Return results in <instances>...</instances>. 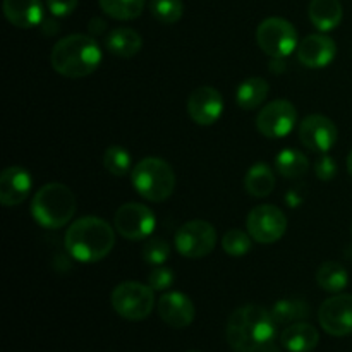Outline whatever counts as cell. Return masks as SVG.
Instances as JSON below:
<instances>
[{
  "label": "cell",
  "mask_w": 352,
  "mask_h": 352,
  "mask_svg": "<svg viewBox=\"0 0 352 352\" xmlns=\"http://www.w3.org/2000/svg\"><path fill=\"white\" fill-rule=\"evenodd\" d=\"M308 16L316 30L332 31L342 23L344 9L339 0H311L308 7Z\"/></svg>",
  "instance_id": "cell-20"
},
{
  "label": "cell",
  "mask_w": 352,
  "mask_h": 352,
  "mask_svg": "<svg viewBox=\"0 0 352 352\" xmlns=\"http://www.w3.org/2000/svg\"><path fill=\"white\" fill-rule=\"evenodd\" d=\"M110 305L120 318L141 322L148 318L155 308L153 289L136 280L120 282L110 294Z\"/></svg>",
  "instance_id": "cell-6"
},
{
  "label": "cell",
  "mask_w": 352,
  "mask_h": 352,
  "mask_svg": "<svg viewBox=\"0 0 352 352\" xmlns=\"http://www.w3.org/2000/svg\"><path fill=\"white\" fill-rule=\"evenodd\" d=\"M347 170H349V174L352 177V150L349 151V155H347Z\"/></svg>",
  "instance_id": "cell-37"
},
{
  "label": "cell",
  "mask_w": 352,
  "mask_h": 352,
  "mask_svg": "<svg viewBox=\"0 0 352 352\" xmlns=\"http://www.w3.org/2000/svg\"><path fill=\"white\" fill-rule=\"evenodd\" d=\"M322 329L332 337H346L352 333V294H339L325 299L318 309Z\"/></svg>",
  "instance_id": "cell-12"
},
{
  "label": "cell",
  "mask_w": 352,
  "mask_h": 352,
  "mask_svg": "<svg viewBox=\"0 0 352 352\" xmlns=\"http://www.w3.org/2000/svg\"><path fill=\"white\" fill-rule=\"evenodd\" d=\"M157 226V217L143 203H124L113 217V227L127 241H143L151 236Z\"/></svg>",
  "instance_id": "cell-10"
},
{
  "label": "cell",
  "mask_w": 352,
  "mask_h": 352,
  "mask_svg": "<svg viewBox=\"0 0 352 352\" xmlns=\"http://www.w3.org/2000/svg\"><path fill=\"white\" fill-rule=\"evenodd\" d=\"M275 320L267 308L246 305L227 320L226 339L236 352H258L275 337Z\"/></svg>",
  "instance_id": "cell-1"
},
{
  "label": "cell",
  "mask_w": 352,
  "mask_h": 352,
  "mask_svg": "<svg viewBox=\"0 0 352 352\" xmlns=\"http://www.w3.org/2000/svg\"><path fill=\"white\" fill-rule=\"evenodd\" d=\"M337 172H339V165H337L336 158L330 157V155L322 153V157L316 160L315 164V175L320 181H332L336 179Z\"/></svg>",
  "instance_id": "cell-33"
},
{
  "label": "cell",
  "mask_w": 352,
  "mask_h": 352,
  "mask_svg": "<svg viewBox=\"0 0 352 352\" xmlns=\"http://www.w3.org/2000/svg\"><path fill=\"white\" fill-rule=\"evenodd\" d=\"M270 313L277 325H292L305 322L311 313V308L305 299H280L272 306Z\"/></svg>",
  "instance_id": "cell-24"
},
{
  "label": "cell",
  "mask_w": 352,
  "mask_h": 352,
  "mask_svg": "<svg viewBox=\"0 0 352 352\" xmlns=\"http://www.w3.org/2000/svg\"><path fill=\"white\" fill-rule=\"evenodd\" d=\"M131 165H133L131 153L119 144H112L103 153V167L109 174L116 175V177H124V175L129 174Z\"/></svg>",
  "instance_id": "cell-28"
},
{
  "label": "cell",
  "mask_w": 352,
  "mask_h": 352,
  "mask_svg": "<svg viewBox=\"0 0 352 352\" xmlns=\"http://www.w3.org/2000/svg\"><path fill=\"white\" fill-rule=\"evenodd\" d=\"M150 12L158 23L174 24L181 21L184 14V3L182 0H151Z\"/></svg>",
  "instance_id": "cell-30"
},
{
  "label": "cell",
  "mask_w": 352,
  "mask_h": 352,
  "mask_svg": "<svg viewBox=\"0 0 352 352\" xmlns=\"http://www.w3.org/2000/svg\"><path fill=\"white\" fill-rule=\"evenodd\" d=\"M320 342L318 330L306 322H298L289 325L282 332L280 344L289 352H311Z\"/></svg>",
  "instance_id": "cell-19"
},
{
  "label": "cell",
  "mask_w": 352,
  "mask_h": 352,
  "mask_svg": "<svg viewBox=\"0 0 352 352\" xmlns=\"http://www.w3.org/2000/svg\"><path fill=\"white\" fill-rule=\"evenodd\" d=\"M64 244L67 253L81 263H96L110 254L116 246V230L100 217H82L65 230Z\"/></svg>",
  "instance_id": "cell-2"
},
{
  "label": "cell",
  "mask_w": 352,
  "mask_h": 352,
  "mask_svg": "<svg viewBox=\"0 0 352 352\" xmlns=\"http://www.w3.org/2000/svg\"><path fill=\"white\" fill-rule=\"evenodd\" d=\"M141 256L148 265L160 267L170 258V244L162 237H148L141 250Z\"/></svg>",
  "instance_id": "cell-31"
},
{
  "label": "cell",
  "mask_w": 352,
  "mask_h": 352,
  "mask_svg": "<svg viewBox=\"0 0 352 352\" xmlns=\"http://www.w3.org/2000/svg\"><path fill=\"white\" fill-rule=\"evenodd\" d=\"M275 168L284 177L298 179L308 174L309 160L301 151L294 150V148H287V150H282L275 157Z\"/></svg>",
  "instance_id": "cell-26"
},
{
  "label": "cell",
  "mask_w": 352,
  "mask_h": 352,
  "mask_svg": "<svg viewBox=\"0 0 352 352\" xmlns=\"http://www.w3.org/2000/svg\"><path fill=\"white\" fill-rule=\"evenodd\" d=\"M33 188L30 170L19 165H10L0 174V203L7 208L24 203Z\"/></svg>",
  "instance_id": "cell-16"
},
{
  "label": "cell",
  "mask_w": 352,
  "mask_h": 352,
  "mask_svg": "<svg viewBox=\"0 0 352 352\" xmlns=\"http://www.w3.org/2000/svg\"><path fill=\"white\" fill-rule=\"evenodd\" d=\"M287 217L275 205H258L248 213L246 229L253 241L260 244H274L287 232Z\"/></svg>",
  "instance_id": "cell-9"
},
{
  "label": "cell",
  "mask_w": 352,
  "mask_h": 352,
  "mask_svg": "<svg viewBox=\"0 0 352 352\" xmlns=\"http://www.w3.org/2000/svg\"><path fill=\"white\" fill-rule=\"evenodd\" d=\"M258 352H280V349H278V347L274 344V340H272V342H268L267 346L261 347V349Z\"/></svg>",
  "instance_id": "cell-36"
},
{
  "label": "cell",
  "mask_w": 352,
  "mask_h": 352,
  "mask_svg": "<svg viewBox=\"0 0 352 352\" xmlns=\"http://www.w3.org/2000/svg\"><path fill=\"white\" fill-rule=\"evenodd\" d=\"M78 203L71 188L60 182L41 186L31 199V215L45 229H62L76 215Z\"/></svg>",
  "instance_id": "cell-4"
},
{
  "label": "cell",
  "mask_w": 352,
  "mask_h": 352,
  "mask_svg": "<svg viewBox=\"0 0 352 352\" xmlns=\"http://www.w3.org/2000/svg\"><path fill=\"white\" fill-rule=\"evenodd\" d=\"M105 30V21L103 19H91V23H89V31H91V36H95V34H100L102 31Z\"/></svg>",
  "instance_id": "cell-35"
},
{
  "label": "cell",
  "mask_w": 352,
  "mask_h": 352,
  "mask_svg": "<svg viewBox=\"0 0 352 352\" xmlns=\"http://www.w3.org/2000/svg\"><path fill=\"white\" fill-rule=\"evenodd\" d=\"M217 230L206 220H189L182 223L174 236V246L181 256L189 260H199L205 258L215 250L217 246Z\"/></svg>",
  "instance_id": "cell-8"
},
{
  "label": "cell",
  "mask_w": 352,
  "mask_h": 352,
  "mask_svg": "<svg viewBox=\"0 0 352 352\" xmlns=\"http://www.w3.org/2000/svg\"><path fill=\"white\" fill-rule=\"evenodd\" d=\"M268 93H270V85L267 82V79L253 76V78L244 79L239 85L236 102L243 110H254L263 105Z\"/></svg>",
  "instance_id": "cell-23"
},
{
  "label": "cell",
  "mask_w": 352,
  "mask_h": 352,
  "mask_svg": "<svg viewBox=\"0 0 352 352\" xmlns=\"http://www.w3.org/2000/svg\"><path fill=\"white\" fill-rule=\"evenodd\" d=\"M6 19L21 30H31L43 23L45 10L41 0H3Z\"/></svg>",
  "instance_id": "cell-18"
},
{
  "label": "cell",
  "mask_w": 352,
  "mask_h": 352,
  "mask_svg": "<svg viewBox=\"0 0 352 352\" xmlns=\"http://www.w3.org/2000/svg\"><path fill=\"white\" fill-rule=\"evenodd\" d=\"M175 277L172 268L167 267H157L155 270H151V274L148 275V285H150L153 291H167L172 284H174Z\"/></svg>",
  "instance_id": "cell-32"
},
{
  "label": "cell",
  "mask_w": 352,
  "mask_h": 352,
  "mask_svg": "<svg viewBox=\"0 0 352 352\" xmlns=\"http://www.w3.org/2000/svg\"><path fill=\"white\" fill-rule=\"evenodd\" d=\"M100 9L117 21H133L144 10L146 0H98Z\"/></svg>",
  "instance_id": "cell-27"
},
{
  "label": "cell",
  "mask_w": 352,
  "mask_h": 352,
  "mask_svg": "<svg viewBox=\"0 0 352 352\" xmlns=\"http://www.w3.org/2000/svg\"><path fill=\"white\" fill-rule=\"evenodd\" d=\"M298 122V110L289 100H274L261 107L256 116V129L270 140L285 138Z\"/></svg>",
  "instance_id": "cell-11"
},
{
  "label": "cell",
  "mask_w": 352,
  "mask_h": 352,
  "mask_svg": "<svg viewBox=\"0 0 352 352\" xmlns=\"http://www.w3.org/2000/svg\"><path fill=\"white\" fill-rule=\"evenodd\" d=\"M339 129L332 119L322 113H311L299 124V140L308 150L316 153H329L337 143Z\"/></svg>",
  "instance_id": "cell-13"
},
{
  "label": "cell",
  "mask_w": 352,
  "mask_h": 352,
  "mask_svg": "<svg viewBox=\"0 0 352 352\" xmlns=\"http://www.w3.org/2000/svg\"><path fill=\"white\" fill-rule=\"evenodd\" d=\"M158 315L172 329H186L192 323L196 315L195 305L184 292H165L158 299Z\"/></svg>",
  "instance_id": "cell-17"
},
{
  "label": "cell",
  "mask_w": 352,
  "mask_h": 352,
  "mask_svg": "<svg viewBox=\"0 0 352 352\" xmlns=\"http://www.w3.org/2000/svg\"><path fill=\"white\" fill-rule=\"evenodd\" d=\"M79 0H47L48 10L55 17H65L72 14L78 7Z\"/></svg>",
  "instance_id": "cell-34"
},
{
  "label": "cell",
  "mask_w": 352,
  "mask_h": 352,
  "mask_svg": "<svg viewBox=\"0 0 352 352\" xmlns=\"http://www.w3.org/2000/svg\"><path fill=\"white\" fill-rule=\"evenodd\" d=\"M256 43L272 58H285L298 50V30L284 17H267L256 28Z\"/></svg>",
  "instance_id": "cell-7"
},
{
  "label": "cell",
  "mask_w": 352,
  "mask_h": 352,
  "mask_svg": "<svg viewBox=\"0 0 352 352\" xmlns=\"http://www.w3.org/2000/svg\"><path fill=\"white\" fill-rule=\"evenodd\" d=\"M222 248L229 256L241 258L253 248V237L241 229H229L222 236Z\"/></svg>",
  "instance_id": "cell-29"
},
{
  "label": "cell",
  "mask_w": 352,
  "mask_h": 352,
  "mask_svg": "<svg viewBox=\"0 0 352 352\" xmlns=\"http://www.w3.org/2000/svg\"><path fill=\"white\" fill-rule=\"evenodd\" d=\"M298 60L308 69H323L332 64L337 55V43L327 34H308L298 45Z\"/></svg>",
  "instance_id": "cell-15"
},
{
  "label": "cell",
  "mask_w": 352,
  "mask_h": 352,
  "mask_svg": "<svg viewBox=\"0 0 352 352\" xmlns=\"http://www.w3.org/2000/svg\"><path fill=\"white\" fill-rule=\"evenodd\" d=\"M107 48L112 55L120 58H131L143 48V38L133 28H116L107 34Z\"/></svg>",
  "instance_id": "cell-21"
},
{
  "label": "cell",
  "mask_w": 352,
  "mask_h": 352,
  "mask_svg": "<svg viewBox=\"0 0 352 352\" xmlns=\"http://www.w3.org/2000/svg\"><path fill=\"white\" fill-rule=\"evenodd\" d=\"M189 352H199V351H189Z\"/></svg>",
  "instance_id": "cell-38"
},
{
  "label": "cell",
  "mask_w": 352,
  "mask_h": 352,
  "mask_svg": "<svg viewBox=\"0 0 352 352\" xmlns=\"http://www.w3.org/2000/svg\"><path fill=\"white\" fill-rule=\"evenodd\" d=\"M275 184H277V181H275L274 170L265 162L251 165L250 170L246 172V177H244V188H246L248 195H251L253 198L270 196L274 192Z\"/></svg>",
  "instance_id": "cell-22"
},
{
  "label": "cell",
  "mask_w": 352,
  "mask_h": 352,
  "mask_svg": "<svg viewBox=\"0 0 352 352\" xmlns=\"http://www.w3.org/2000/svg\"><path fill=\"white\" fill-rule=\"evenodd\" d=\"M223 98L213 86H199L188 98V116L198 126H213L222 117Z\"/></svg>",
  "instance_id": "cell-14"
},
{
  "label": "cell",
  "mask_w": 352,
  "mask_h": 352,
  "mask_svg": "<svg viewBox=\"0 0 352 352\" xmlns=\"http://www.w3.org/2000/svg\"><path fill=\"white\" fill-rule=\"evenodd\" d=\"M316 284L327 292L332 294H339L349 284V274H347L346 267L337 261H325L320 265L316 270Z\"/></svg>",
  "instance_id": "cell-25"
},
{
  "label": "cell",
  "mask_w": 352,
  "mask_h": 352,
  "mask_svg": "<svg viewBox=\"0 0 352 352\" xmlns=\"http://www.w3.org/2000/svg\"><path fill=\"white\" fill-rule=\"evenodd\" d=\"M102 57V48L91 34L74 33L60 38L54 45L50 64L64 78L81 79L98 69Z\"/></svg>",
  "instance_id": "cell-3"
},
{
  "label": "cell",
  "mask_w": 352,
  "mask_h": 352,
  "mask_svg": "<svg viewBox=\"0 0 352 352\" xmlns=\"http://www.w3.org/2000/svg\"><path fill=\"white\" fill-rule=\"evenodd\" d=\"M131 182L141 198L151 203H162L174 195L177 179L167 160L146 157L131 170Z\"/></svg>",
  "instance_id": "cell-5"
}]
</instances>
